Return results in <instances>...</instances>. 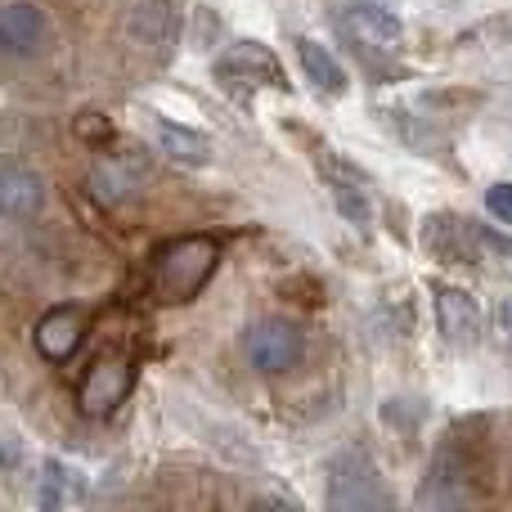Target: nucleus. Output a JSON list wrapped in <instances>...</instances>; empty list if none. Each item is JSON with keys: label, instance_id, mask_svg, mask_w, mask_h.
Segmentation results:
<instances>
[{"label": "nucleus", "instance_id": "obj_1", "mask_svg": "<svg viewBox=\"0 0 512 512\" xmlns=\"http://www.w3.org/2000/svg\"><path fill=\"white\" fill-rule=\"evenodd\" d=\"M216 261H221V243L212 234H180V239L162 243L149 256V297L162 306L194 301L216 274Z\"/></svg>", "mask_w": 512, "mask_h": 512}, {"label": "nucleus", "instance_id": "obj_2", "mask_svg": "<svg viewBox=\"0 0 512 512\" xmlns=\"http://www.w3.org/2000/svg\"><path fill=\"white\" fill-rule=\"evenodd\" d=\"M333 23L364 63L396 59L400 45H405V32H400L396 14H387L378 0H346L342 9H333Z\"/></svg>", "mask_w": 512, "mask_h": 512}, {"label": "nucleus", "instance_id": "obj_3", "mask_svg": "<svg viewBox=\"0 0 512 512\" xmlns=\"http://www.w3.org/2000/svg\"><path fill=\"white\" fill-rule=\"evenodd\" d=\"M328 504L337 512H382L391 508V495L382 486L378 468L369 463V454L346 450L328 463Z\"/></svg>", "mask_w": 512, "mask_h": 512}, {"label": "nucleus", "instance_id": "obj_4", "mask_svg": "<svg viewBox=\"0 0 512 512\" xmlns=\"http://www.w3.org/2000/svg\"><path fill=\"white\" fill-rule=\"evenodd\" d=\"M468 499H477V468H472V454L450 436L436 450V459L427 463V477L418 486V508H463Z\"/></svg>", "mask_w": 512, "mask_h": 512}, {"label": "nucleus", "instance_id": "obj_5", "mask_svg": "<svg viewBox=\"0 0 512 512\" xmlns=\"http://www.w3.org/2000/svg\"><path fill=\"white\" fill-rule=\"evenodd\" d=\"M131 382H135L131 355H122V351L99 355V360L86 369L81 387H77V409L86 418H108L126 396H131Z\"/></svg>", "mask_w": 512, "mask_h": 512}, {"label": "nucleus", "instance_id": "obj_6", "mask_svg": "<svg viewBox=\"0 0 512 512\" xmlns=\"http://www.w3.org/2000/svg\"><path fill=\"white\" fill-rule=\"evenodd\" d=\"M243 355L261 373H288L306 355V333L292 319H261V324H252L243 333Z\"/></svg>", "mask_w": 512, "mask_h": 512}, {"label": "nucleus", "instance_id": "obj_7", "mask_svg": "<svg viewBox=\"0 0 512 512\" xmlns=\"http://www.w3.org/2000/svg\"><path fill=\"white\" fill-rule=\"evenodd\" d=\"M216 77L230 90H261V86H283V68L261 41H239L216 59Z\"/></svg>", "mask_w": 512, "mask_h": 512}, {"label": "nucleus", "instance_id": "obj_8", "mask_svg": "<svg viewBox=\"0 0 512 512\" xmlns=\"http://www.w3.org/2000/svg\"><path fill=\"white\" fill-rule=\"evenodd\" d=\"M36 351L45 355V360L63 364L72 351L81 346V337H86V310L77 306H54L50 315H41V324H36Z\"/></svg>", "mask_w": 512, "mask_h": 512}, {"label": "nucleus", "instance_id": "obj_9", "mask_svg": "<svg viewBox=\"0 0 512 512\" xmlns=\"http://www.w3.org/2000/svg\"><path fill=\"white\" fill-rule=\"evenodd\" d=\"M436 319H441V333H445V342L450 346H477L481 310L463 288H450V283L436 288Z\"/></svg>", "mask_w": 512, "mask_h": 512}, {"label": "nucleus", "instance_id": "obj_10", "mask_svg": "<svg viewBox=\"0 0 512 512\" xmlns=\"http://www.w3.org/2000/svg\"><path fill=\"white\" fill-rule=\"evenodd\" d=\"M0 41H5L9 59H27V54L41 50L45 41V14L32 5V0H14L0 14Z\"/></svg>", "mask_w": 512, "mask_h": 512}, {"label": "nucleus", "instance_id": "obj_11", "mask_svg": "<svg viewBox=\"0 0 512 512\" xmlns=\"http://www.w3.org/2000/svg\"><path fill=\"white\" fill-rule=\"evenodd\" d=\"M477 243H486L477 221H459V216H436V221H427V248L441 256V261H454V265L477 261V252H472Z\"/></svg>", "mask_w": 512, "mask_h": 512}, {"label": "nucleus", "instance_id": "obj_12", "mask_svg": "<svg viewBox=\"0 0 512 512\" xmlns=\"http://www.w3.org/2000/svg\"><path fill=\"white\" fill-rule=\"evenodd\" d=\"M41 203H45V189H41V176H36V171H23V167L0 171V212H5L9 221L36 216Z\"/></svg>", "mask_w": 512, "mask_h": 512}, {"label": "nucleus", "instance_id": "obj_13", "mask_svg": "<svg viewBox=\"0 0 512 512\" xmlns=\"http://www.w3.org/2000/svg\"><path fill=\"white\" fill-rule=\"evenodd\" d=\"M297 59H301V68H306L310 86H315L319 95H342V90H346L342 63H337L319 41H310V36H297Z\"/></svg>", "mask_w": 512, "mask_h": 512}, {"label": "nucleus", "instance_id": "obj_14", "mask_svg": "<svg viewBox=\"0 0 512 512\" xmlns=\"http://www.w3.org/2000/svg\"><path fill=\"white\" fill-rule=\"evenodd\" d=\"M131 32L149 45H167L176 36V5L171 0H140L131 14Z\"/></svg>", "mask_w": 512, "mask_h": 512}, {"label": "nucleus", "instance_id": "obj_15", "mask_svg": "<svg viewBox=\"0 0 512 512\" xmlns=\"http://www.w3.org/2000/svg\"><path fill=\"white\" fill-rule=\"evenodd\" d=\"M135 171L126 167V162H99L95 171H90V194L99 198L104 207H122L126 198L135 194Z\"/></svg>", "mask_w": 512, "mask_h": 512}, {"label": "nucleus", "instance_id": "obj_16", "mask_svg": "<svg viewBox=\"0 0 512 512\" xmlns=\"http://www.w3.org/2000/svg\"><path fill=\"white\" fill-rule=\"evenodd\" d=\"M158 144H162V153H167V158L189 162V167H203V162L212 158V144H207V135L189 131V126L162 122V126H158Z\"/></svg>", "mask_w": 512, "mask_h": 512}, {"label": "nucleus", "instance_id": "obj_17", "mask_svg": "<svg viewBox=\"0 0 512 512\" xmlns=\"http://www.w3.org/2000/svg\"><path fill=\"white\" fill-rule=\"evenodd\" d=\"M72 499H81V477L63 463H45V477H41V508L45 512H59L68 508Z\"/></svg>", "mask_w": 512, "mask_h": 512}, {"label": "nucleus", "instance_id": "obj_18", "mask_svg": "<svg viewBox=\"0 0 512 512\" xmlns=\"http://www.w3.org/2000/svg\"><path fill=\"white\" fill-rule=\"evenodd\" d=\"M328 185H333L337 207H342V212L351 216V221H364V216H369V198H364V189H360V180H355V176L328 171Z\"/></svg>", "mask_w": 512, "mask_h": 512}, {"label": "nucleus", "instance_id": "obj_19", "mask_svg": "<svg viewBox=\"0 0 512 512\" xmlns=\"http://www.w3.org/2000/svg\"><path fill=\"white\" fill-rule=\"evenodd\" d=\"M477 45V41H486V45H512V14L508 18H486L481 27H472V32H463V45Z\"/></svg>", "mask_w": 512, "mask_h": 512}, {"label": "nucleus", "instance_id": "obj_20", "mask_svg": "<svg viewBox=\"0 0 512 512\" xmlns=\"http://www.w3.org/2000/svg\"><path fill=\"white\" fill-rule=\"evenodd\" d=\"M486 207H490V216H499L504 225H512V185L486 189Z\"/></svg>", "mask_w": 512, "mask_h": 512}, {"label": "nucleus", "instance_id": "obj_21", "mask_svg": "<svg viewBox=\"0 0 512 512\" xmlns=\"http://www.w3.org/2000/svg\"><path fill=\"white\" fill-rule=\"evenodd\" d=\"M95 117H99V113H86V117L77 122V131L86 135V140H95V135H108V126H104V122H95Z\"/></svg>", "mask_w": 512, "mask_h": 512}, {"label": "nucleus", "instance_id": "obj_22", "mask_svg": "<svg viewBox=\"0 0 512 512\" xmlns=\"http://www.w3.org/2000/svg\"><path fill=\"white\" fill-rule=\"evenodd\" d=\"M499 328H504V337L512 346V297H504V306H499Z\"/></svg>", "mask_w": 512, "mask_h": 512}]
</instances>
